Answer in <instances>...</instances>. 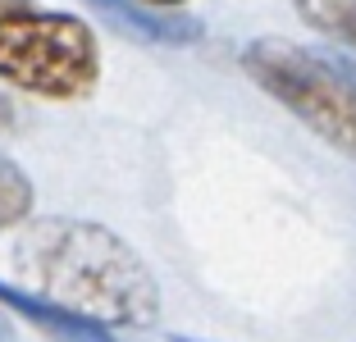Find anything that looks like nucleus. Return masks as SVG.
Masks as SVG:
<instances>
[{"mask_svg": "<svg viewBox=\"0 0 356 342\" xmlns=\"http://www.w3.org/2000/svg\"><path fill=\"white\" fill-rule=\"evenodd\" d=\"M87 10L101 14V23L128 42H147V46H192L201 42V23L192 14H169L142 0H83Z\"/></svg>", "mask_w": 356, "mask_h": 342, "instance_id": "20e7f679", "label": "nucleus"}, {"mask_svg": "<svg viewBox=\"0 0 356 342\" xmlns=\"http://www.w3.org/2000/svg\"><path fill=\"white\" fill-rule=\"evenodd\" d=\"M142 5H156V10H178V5H188V0H142Z\"/></svg>", "mask_w": 356, "mask_h": 342, "instance_id": "9d476101", "label": "nucleus"}, {"mask_svg": "<svg viewBox=\"0 0 356 342\" xmlns=\"http://www.w3.org/2000/svg\"><path fill=\"white\" fill-rule=\"evenodd\" d=\"M242 69L325 146L356 160V78L343 64L283 37H256L242 51Z\"/></svg>", "mask_w": 356, "mask_h": 342, "instance_id": "7ed1b4c3", "label": "nucleus"}, {"mask_svg": "<svg viewBox=\"0 0 356 342\" xmlns=\"http://www.w3.org/2000/svg\"><path fill=\"white\" fill-rule=\"evenodd\" d=\"M14 265L32 292L110 329H151L160 315V288L133 247L92 219H37L23 228Z\"/></svg>", "mask_w": 356, "mask_h": 342, "instance_id": "f257e3e1", "label": "nucleus"}, {"mask_svg": "<svg viewBox=\"0 0 356 342\" xmlns=\"http://www.w3.org/2000/svg\"><path fill=\"white\" fill-rule=\"evenodd\" d=\"M32 215V183L10 156H0V228H14Z\"/></svg>", "mask_w": 356, "mask_h": 342, "instance_id": "0eeeda50", "label": "nucleus"}, {"mask_svg": "<svg viewBox=\"0 0 356 342\" xmlns=\"http://www.w3.org/2000/svg\"><path fill=\"white\" fill-rule=\"evenodd\" d=\"M0 83L42 101L92 96L101 83L92 23L37 0H0Z\"/></svg>", "mask_w": 356, "mask_h": 342, "instance_id": "f03ea898", "label": "nucleus"}, {"mask_svg": "<svg viewBox=\"0 0 356 342\" xmlns=\"http://www.w3.org/2000/svg\"><path fill=\"white\" fill-rule=\"evenodd\" d=\"M0 306H5V311H14V315H23L32 329H42L51 342H115L110 324L87 320V315L69 311V306H60V301L42 297V292H32V288L23 292V288L0 283Z\"/></svg>", "mask_w": 356, "mask_h": 342, "instance_id": "39448f33", "label": "nucleus"}, {"mask_svg": "<svg viewBox=\"0 0 356 342\" xmlns=\"http://www.w3.org/2000/svg\"><path fill=\"white\" fill-rule=\"evenodd\" d=\"M297 14L315 32H329L334 42L356 51V0H297Z\"/></svg>", "mask_w": 356, "mask_h": 342, "instance_id": "423d86ee", "label": "nucleus"}, {"mask_svg": "<svg viewBox=\"0 0 356 342\" xmlns=\"http://www.w3.org/2000/svg\"><path fill=\"white\" fill-rule=\"evenodd\" d=\"M0 342H19V333H14V324H10V311L0 306Z\"/></svg>", "mask_w": 356, "mask_h": 342, "instance_id": "6e6552de", "label": "nucleus"}, {"mask_svg": "<svg viewBox=\"0 0 356 342\" xmlns=\"http://www.w3.org/2000/svg\"><path fill=\"white\" fill-rule=\"evenodd\" d=\"M10 128H14V110H10V101L0 96V133H10Z\"/></svg>", "mask_w": 356, "mask_h": 342, "instance_id": "1a4fd4ad", "label": "nucleus"}]
</instances>
